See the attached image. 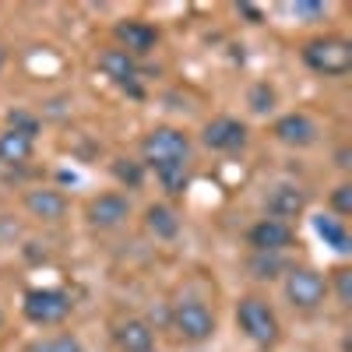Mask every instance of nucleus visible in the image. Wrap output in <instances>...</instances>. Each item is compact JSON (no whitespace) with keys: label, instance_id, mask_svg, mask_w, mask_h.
Masks as SVG:
<instances>
[{"label":"nucleus","instance_id":"nucleus-30","mask_svg":"<svg viewBox=\"0 0 352 352\" xmlns=\"http://www.w3.org/2000/svg\"><path fill=\"white\" fill-rule=\"evenodd\" d=\"M0 324H4V314H0Z\"/></svg>","mask_w":352,"mask_h":352},{"label":"nucleus","instance_id":"nucleus-22","mask_svg":"<svg viewBox=\"0 0 352 352\" xmlns=\"http://www.w3.org/2000/svg\"><path fill=\"white\" fill-rule=\"evenodd\" d=\"M28 352H85V349H81V342L74 335H50V338L32 342Z\"/></svg>","mask_w":352,"mask_h":352},{"label":"nucleus","instance_id":"nucleus-23","mask_svg":"<svg viewBox=\"0 0 352 352\" xmlns=\"http://www.w3.org/2000/svg\"><path fill=\"white\" fill-rule=\"evenodd\" d=\"M8 127L18 131V134H25V138H32V141H36V134H39V120H36L32 113H25V109H14V113L8 116Z\"/></svg>","mask_w":352,"mask_h":352},{"label":"nucleus","instance_id":"nucleus-6","mask_svg":"<svg viewBox=\"0 0 352 352\" xmlns=\"http://www.w3.org/2000/svg\"><path fill=\"white\" fill-rule=\"evenodd\" d=\"M169 320H173V331L180 335L184 342H190V345H201V342H208L215 335V314L204 307L201 300L176 303Z\"/></svg>","mask_w":352,"mask_h":352},{"label":"nucleus","instance_id":"nucleus-28","mask_svg":"<svg viewBox=\"0 0 352 352\" xmlns=\"http://www.w3.org/2000/svg\"><path fill=\"white\" fill-rule=\"evenodd\" d=\"M352 162H349V148H338V169H349Z\"/></svg>","mask_w":352,"mask_h":352},{"label":"nucleus","instance_id":"nucleus-7","mask_svg":"<svg viewBox=\"0 0 352 352\" xmlns=\"http://www.w3.org/2000/svg\"><path fill=\"white\" fill-rule=\"evenodd\" d=\"M85 219L92 229H116L131 219V197L120 194V190H109V194H99L88 201L85 208Z\"/></svg>","mask_w":352,"mask_h":352},{"label":"nucleus","instance_id":"nucleus-12","mask_svg":"<svg viewBox=\"0 0 352 352\" xmlns=\"http://www.w3.org/2000/svg\"><path fill=\"white\" fill-rule=\"evenodd\" d=\"M264 208H268V219L289 222L307 212V190L296 184H278L268 197H264Z\"/></svg>","mask_w":352,"mask_h":352},{"label":"nucleus","instance_id":"nucleus-1","mask_svg":"<svg viewBox=\"0 0 352 352\" xmlns=\"http://www.w3.org/2000/svg\"><path fill=\"white\" fill-rule=\"evenodd\" d=\"M236 324L261 349H272L282 338V324H278L275 310L268 307V300H261V296H243L236 303Z\"/></svg>","mask_w":352,"mask_h":352},{"label":"nucleus","instance_id":"nucleus-9","mask_svg":"<svg viewBox=\"0 0 352 352\" xmlns=\"http://www.w3.org/2000/svg\"><path fill=\"white\" fill-rule=\"evenodd\" d=\"M272 134L282 144H289V148H310V144H317L320 127L307 113H285V116H278V120L272 124Z\"/></svg>","mask_w":352,"mask_h":352},{"label":"nucleus","instance_id":"nucleus-16","mask_svg":"<svg viewBox=\"0 0 352 352\" xmlns=\"http://www.w3.org/2000/svg\"><path fill=\"white\" fill-rule=\"evenodd\" d=\"M32 152H36L32 138H25L11 127L0 134V166H25L28 159H32Z\"/></svg>","mask_w":352,"mask_h":352},{"label":"nucleus","instance_id":"nucleus-25","mask_svg":"<svg viewBox=\"0 0 352 352\" xmlns=\"http://www.w3.org/2000/svg\"><path fill=\"white\" fill-rule=\"evenodd\" d=\"M250 109H254V113H272V109H275V88H272V85H254Z\"/></svg>","mask_w":352,"mask_h":352},{"label":"nucleus","instance_id":"nucleus-10","mask_svg":"<svg viewBox=\"0 0 352 352\" xmlns=\"http://www.w3.org/2000/svg\"><path fill=\"white\" fill-rule=\"evenodd\" d=\"M247 240L257 254H282L285 247H292V240H296V232H292L289 222H278V219H261L250 226Z\"/></svg>","mask_w":352,"mask_h":352},{"label":"nucleus","instance_id":"nucleus-18","mask_svg":"<svg viewBox=\"0 0 352 352\" xmlns=\"http://www.w3.org/2000/svg\"><path fill=\"white\" fill-rule=\"evenodd\" d=\"M152 173L169 197H180L190 187V162H162V166H152Z\"/></svg>","mask_w":352,"mask_h":352},{"label":"nucleus","instance_id":"nucleus-3","mask_svg":"<svg viewBox=\"0 0 352 352\" xmlns=\"http://www.w3.org/2000/svg\"><path fill=\"white\" fill-rule=\"evenodd\" d=\"M303 64L314 74H324V78H342L352 67V43L342 36H320L310 39L303 46Z\"/></svg>","mask_w":352,"mask_h":352},{"label":"nucleus","instance_id":"nucleus-4","mask_svg":"<svg viewBox=\"0 0 352 352\" xmlns=\"http://www.w3.org/2000/svg\"><path fill=\"white\" fill-rule=\"evenodd\" d=\"M141 155L148 169L162 162H190V134L180 127H152L141 138Z\"/></svg>","mask_w":352,"mask_h":352},{"label":"nucleus","instance_id":"nucleus-2","mask_svg":"<svg viewBox=\"0 0 352 352\" xmlns=\"http://www.w3.org/2000/svg\"><path fill=\"white\" fill-rule=\"evenodd\" d=\"M282 289H285L289 307L292 310H303V314H314L320 303L328 300V292H331L328 278L320 275L317 268H310V264H296V268H289Z\"/></svg>","mask_w":352,"mask_h":352},{"label":"nucleus","instance_id":"nucleus-21","mask_svg":"<svg viewBox=\"0 0 352 352\" xmlns=\"http://www.w3.org/2000/svg\"><path fill=\"white\" fill-rule=\"evenodd\" d=\"M113 176L120 184H127L131 190H138L144 184V162H134V159H116L113 162Z\"/></svg>","mask_w":352,"mask_h":352},{"label":"nucleus","instance_id":"nucleus-17","mask_svg":"<svg viewBox=\"0 0 352 352\" xmlns=\"http://www.w3.org/2000/svg\"><path fill=\"white\" fill-rule=\"evenodd\" d=\"M144 229H148L155 240H176L180 236V215H176L169 204H152V208L144 212Z\"/></svg>","mask_w":352,"mask_h":352},{"label":"nucleus","instance_id":"nucleus-14","mask_svg":"<svg viewBox=\"0 0 352 352\" xmlns=\"http://www.w3.org/2000/svg\"><path fill=\"white\" fill-rule=\"evenodd\" d=\"M99 71L120 88H131V92L138 96V60L134 56H127L124 50H102L99 53Z\"/></svg>","mask_w":352,"mask_h":352},{"label":"nucleus","instance_id":"nucleus-5","mask_svg":"<svg viewBox=\"0 0 352 352\" xmlns=\"http://www.w3.org/2000/svg\"><path fill=\"white\" fill-rule=\"evenodd\" d=\"M71 296L60 289H28L25 300H21V314L32 320L36 328H53V324H64L71 317Z\"/></svg>","mask_w":352,"mask_h":352},{"label":"nucleus","instance_id":"nucleus-8","mask_svg":"<svg viewBox=\"0 0 352 352\" xmlns=\"http://www.w3.org/2000/svg\"><path fill=\"white\" fill-rule=\"evenodd\" d=\"M201 141L212 152H240L247 144V124L236 120V116H215V120L204 124Z\"/></svg>","mask_w":352,"mask_h":352},{"label":"nucleus","instance_id":"nucleus-13","mask_svg":"<svg viewBox=\"0 0 352 352\" xmlns=\"http://www.w3.org/2000/svg\"><path fill=\"white\" fill-rule=\"evenodd\" d=\"M113 342L120 352H152L155 349V331L148 320L141 317H127L113 328Z\"/></svg>","mask_w":352,"mask_h":352},{"label":"nucleus","instance_id":"nucleus-31","mask_svg":"<svg viewBox=\"0 0 352 352\" xmlns=\"http://www.w3.org/2000/svg\"><path fill=\"white\" fill-rule=\"evenodd\" d=\"M152 352H155V349H152Z\"/></svg>","mask_w":352,"mask_h":352},{"label":"nucleus","instance_id":"nucleus-20","mask_svg":"<svg viewBox=\"0 0 352 352\" xmlns=\"http://www.w3.org/2000/svg\"><path fill=\"white\" fill-rule=\"evenodd\" d=\"M250 272H254V278L272 282V278H278V272H289V268H285L282 254H257V250H254V257H250Z\"/></svg>","mask_w":352,"mask_h":352},{"label":"nucleus","instance_id":"nucleus-24","mask_svg":"<svg viewBox=\"0 0 352 352\" xmlns=\"http://www.w3.org/2000/svg\"><path fill=\"white\" fill-rule=\"evenodd\" d=\"M331 215H338V219L352 215V184H338L331 190Z\"/></svg>","mask_w":352,"mask_h":352},{"label":"nucleus","instance_id":"nucleus-27","mask_svg":"<svg viewBox=\"0 0 352 352\" xmlns=\"http://www.w3.org/2000/svg\"><path fill=\"white\" fill-rule=\"evenodd\" d=\"M289 11H292V14H310V18H320L328 8H324V4H292Z\"/></svg>","mask_w":352,"mask_h":352},{"label":"nucleus","instance_id":"nucleus-11","mask_svg":"<svg viewBox=\"0 0 352 352\" xmlns=\"http://www.w3.org/2000/svg\"><path fill=\"white\" fill-rule=\"evenodd\" d=\"M116 50H124L127 56H144V53H152L155 46H159V28L155 25H148V21H138V18H131V21H120L116 25Z\"/></svg>","mask_w":352,"mask_h":352},{"label":"nucleus","instance_id":"nucleus-19","mask_svg":"<svg viewBox=\"0 0 352 352\" xmlns=\"http://www.w3.org/2000/svg\"><path fill=\"white\" fill-rule=\"evenodd\" d=\"M314 229H317V236L324 240L328 247H335L338 254H349L352 247H349V229H345V219H338V215H324L320 212L317 219H314Z\"/></svg>","mask_w":352,"mask_h":352},{"label":"nucleus","instance_id":"nucleus-29","mask_svg":"<svg viewBox=\"0 0 352 352\" xmlns=\"http://www.w3.org/2000/svg\"><path fill=\"white\" fill-rule=\"evenodd\" d=\"M4 64H8V50L0 46V71H4Z\"/></svg>","mask_w":352,"mask_h":352},{"label":"nucleus","instance_id":"nucleus-26","mask_svg":"<svg viewBox=\"0 0 352 352\" xmlns=\"http://www.w3.org/2000/svg\"><path fill=\"white\" fill-rule=\"evenodd\" d=\"M331 282H335V292H338L342 307H349L352 303V272L349 268H335L331 272Z\"/></svg>","mask_w":352,"mask_h":352},{"label":"nucleus","instance_id":"nucleus-15","mask_svg":"<svg viewBox=\"0 0 352 352\" xmlns=\"http://www.w3.org/2000/svg\"><path fill=\"white\" fill-rule=\"evenodd\" d=\"M25 208L39 222H60L67 215V197L60 190H53V187H39V190L25 194Z\"/></svg>","mask_w":352,"mask_h":352}]
</instances>
